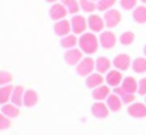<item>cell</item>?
Masks as SVG:
<instances>
[{"label": "cell", "instance_id": "33", "mask_svg": "<svg viewBox=\"0 0 146 135\" xmlns=\"http://www.w3.org/2000/svg\"><path fill=\"white\" fill-rule=\"evenodd\" d=\"M121 7L124 10H132L137 7V0H121Z\"/></svg>", "mask_w": 146, "mask_h": 135}, {"label": "cell", "instance_id": "22", "mask_svg": "<svg viewBox=\"0 0 146 135\" xmlns=\"http://www.w3.org/2000/svg\"><path fill=\"white\" fill-rule=\"evenodd\" d=\"M0 112L4 113L7 117H9L10 120H12V119H15L19 116V107L10 102V103H7V105H3Z\"/></svg>", "mask_w": 146, "mask_h": 135}, {"label": "cell", "instance_id": "27", "mask_svg": "<svg viewBox=\"0 0 146 135\" xmlns=\"http://www.w3.org/2000/svg\"><path fill=\"white\" fill-rule=\"evenodd\" d=\"M62 4L67 8L69 14L76 15L80 12V3L77 0H62Z\"/></svg>", "mask_w": 146, "mask_h": 135}, {"label": "cell", "instance_id": "23", "mask_svg": "<svg viewBox=\"0 0 146 135\" xmlns=\"http://www.w3.org/2000/svg\"><path fill=\"white\" fill-rule=\"evenodd\" d=\"M13 85L8 84V85H1L0 87V105H7L10 102L12 98V92H13Z\"/></svg>", "mask_w": 146, "mask_h": 135}, {"label": "cell", "instance_id": "32", "mask_svg": "<svg viewBox=\"0 0 146 135\" xmlns=\"http://www.w3.org/2000/svg\"><path fill=\"white\" fill-rule=\"evenodd\" d=\"M12 123H10V119L7 117L4 113L0 112V130H7L10 128Z\"/></svg>", "mask_w": 146, "mask_h": 135}, {"label": "cell", "instance_id": "19", "mask_svg": "<svg viewBox=\"0 0 146 135\" xmlns=\"http://www.w3.org/2000/svg\"><path fill=\"white\" fill-rule=\"evenodd\" d=\"M105 103L108 105L109 110H110L111 112H118V111H121L122 106H123V102H122L121 97H119V96H117L115 93H111V94L106 98V102Z\"/></svg>", "mask_w": 146, "mask_h": 135}, {"label": "cell", "instance_id": "17", "mask_svg": "<svg viewBox=\"0 0 146 135\" xmlns=\"http://www.w3.org/2000/svg\"><path fill=\"white\" fill-rule=\"evenodd\" d=\"M110 87L109 85H100V87L92 89V98L95 101H106V98L110 96Z\"/></svg>", "mask_w": 146, "mask_h": 135}, {"label": "cell", "instance_id": "5", "mask_svg": "<svg viewBox=\"0 0 146 135\" xmlns=\"http://www.w3.org/2000/svg\"><path fill=\"white\" fill-rule=\"evenodd\" d=\"M99 42L100 46L105 50H110L115 46L117 43V37L111 31H103L100 33V37H99Z\"/></svg>", "mask_w": 146, "mask_h": 135}, {"label": "cell", "instance_id": "38", "mask_svg": "<svg viewBox=\"0 0 146 135\" xmlns=\"http://www.w3.org/2000/svg\"><path fill=\"white\" fill-rule=\"evenodd\" d=\"M92 1H99V0H92Z\"/></svg>", "mask_w": 146, "mask_h": 135}, {"label": "cell", "instance_id": "31", "mask_svg": "<svg viewBox=\"0 0 146 135\" xmlns=\"http://www.w3.org/2000/svg\"><path fill=\"white\" fill-rule=\"evenodd\" d=\"M13 80V75L7 70H0V87L10 84Z\"/></svg>", "mask_w": 146, "mask_h": 135}, {"label": "cell", "instance_id": "11", "mask_svg": "<svg viewBox=\"0 0 146 135\" xmlns=\"http://www.w3.org/2000/svg\"><path fill=\"white\" fill-rule=\"evenodd\" d=\"M105 82H106V85L109 87H119L123 82V75H122V71L119 70L114 69V70H109L106 73V77H105Z\"/></svg>", "mask_w": 146, "mask_h": 135}, {"label": "cell", "instance_id": "12", "mask_svg": "<svg viewBox=\"0 0 146 135\" xmlns=\"http://www.w3.org/2000/svg\"><path fill=\"white\" fill-rule=\"evenodd\" d=\"M87 24H88V28H90L94 33L103 32L104 27H105L104 18H101L100 15H96V14H91L90 17L87 18Z\"/></svg>", "mask_w": 146, "mask_h": 135}, {"label": "cell", "instance_id": "16", "mask_svg": "<svg viewBox=\"0 0 146 135\" xmlns=\"http://www.w3.org/2000/svg\"><path fill=\"white\" fill-rule=\"evenodd\" d=\"M25 92H26V89L22 87V85H15V87L13 88L10 102H12L13 105L18 106V107L23 106V97H25Z\"/></svg>", "mask_w": 146, "mask_h": 135}, {"label": "cell", "instance_id": "35", "mask_svg": "<svg viewBox=\"0 0 146 135\" xmlns=\"http://www.w3.org/2000/svg\"><path fill=\"white\" fill-rule=\"evenodd\" d=\"M45 1H48V3H53V4H55L58 0H45Z\"/></svg>", "mask_w": 146, "mask_h": 135}, {"label": "cell", "instance_id": "4", "mask_svg": "<svg viewBox=\"0 0 146 135\" xmlns=\"http://www.w3.org/2000/svg\"><path fill=\"white\" fill-rule=\"evenodd\" d=\"M104 22H105V27L108 28H114L121 23L122 20V14L119 10L117 9H109L104 14Z\"/></svg>", "mask_w": 146, "mask_h": 135}, {"label": "cell", "instance_id": "1", "mask_svg": "<svg viewBox=\"0 0 146 135\" xmlns=\"http://www.w3.org/2000/svg\"><path fill=\"white\" fill-rule=\"evenodd\" d=\"M99 45H100L99 38L94 33L86 32L83 35H81L80 38H78V46H80L81 51L83 54H87V55L95 54L99 48Z\"/></svg>", "mask_w": 146, "mask_h": 135}, {"label": "cell", "instance_id": "20", "mask_svg": "<svg viewBox=\"0 0 146 135\" xmlns=\"http://www.w3.org/2000/svg\"><path fill=\"white\" fill-rule=\"evenodd\" d=\"M113 93H115L117 96H119L122 100V102H123V105H131V103L135 102V100H136V96L133 94V93H128L126 92V90L123 89V88L119 85V87H115L113 90Z\"/></svg>", "mask_w": 146, "mask_h": 135}, {"label": "cell", "instance_id": "15", "mask_svg": "<svg viewBox=\"0 0 146 135\" xmlns=\"http://www.w3.org/2000/svg\"><path fill=\"white\" fill-rule=\"evenodd\" d=\"M111 65H113V63L106 56H100L95 60V70L100 74H106L109 70H111Z\"/></svg>", "mask_w": 146, "mask_h": 135}, {"label": "cell", "instance_id": "30", "mask_svg": "<svg viewBox=\"0 0 146 135\" xmlns=\"http://www.w3.org/2000/svg\"><path fill=\"white\" fill-rule=\"evenodd\" d=\"M115 1L117 0H99V1L96 3L98 10H100V12H106V10L111 9V8L114 7Z\"/></svg>", "mask_w": 146, "mask_h": 135}, {"label": "cell", "instance_id": "2", "mask_svg": "<svg viewBox=\"0 0 146 135\" xmlns=\"http://www.w3.org/2000/svg\"><path fill=\"white\" fill-rule=\"evenodd\" d=\"M94 70H95V60L90 56L87 58H83L82 60L80 61L77 66H76V71L80 77H88L90 74H92Z\"/></svg>", "mask_w": 146, "mask_h": 135}, {"label": "cell", "instance_id": "18", "mask_svg": "<svg viewBox=\"0 0 146 135\" xmlns=\"http://www.w3.org/2000/svg\"><path fill=\"white\" fill-rule=\"evenodd\" d=\"M38 102V93L35 89H26L25 97H23V106L26 107H33Z\"/></svg>", "mask_w": 146, "mask_h": 135}, {"label": "cell", "instance_id": "10", "mask_svg": "<svg viewBox=\"0 0 146 135\" xmlns=\"http://www.w3.org/2000/svg\"><path fill=\"white\" fill-rule=\"evenodd\" d=\"M68 14V10L64 7L62 3H55V4L51 5L50 10H49V15L53 20L58 22V20H62L66 18V15Z\"/></svg>", "mask_w": 146, "mask_h": 135}, {"label": "cell", "instance_id": "14", "mask_svg": "<svg viewBox=\"0 0 146 135\" xmlns=\"http://www.w3.org/2000/svg\"><path fill=\"white\" fill-rule=\"evenodd\" d=\"M105 82V78L103 77V74L100 73H92L88 77H86V87L91 88V89H95V88L103 85V83Z\"/></svg>", "mask_w": 146, "mask_h": 135}, {"label": "cell", "instance_id": "9", "mask_svg": "<svg viewBox=\"0 0 146 135\" xmlns=\"http://www.w3.org/2000/svg\"><path fill=\"white\" fill-rule=\"evenodd\" d=\"M111 63H113V66L117 70H119V71L128 70L129 66L132 65L131 58H129V55H127V54H119V55H117L115 58L113 59Z\"/></svg>", "mask_w": 146, "mask_h": 135}, {"label": "cell", "instance_id": "39", "mask_svg": "<svg viewBox=\"0 0 146 135\" xmlns=\"http://www.w3.org/2000/svg\"><path fill=\"white\" fill-rule=\"evenodd\" d=\"M145 103H146V96H145Z\"/></svg>", "mask_w": 146, "mask_h": 135}, {"label": "cell", "instance_id": "28", "mask_svg": "<svg viewBox=\"0 0 146 135\" xmlns=\"http://www.w3.org/2000/svg\"><path fill=\"white\" fill-rule=\"evenodd\" d=\"M80 8L86 13H92L98 9V5L92 0H80Z\"/></svg>", "mask_w": 146, "mask_h": 135}, {"label": "cell", "instance_id": "6", "mask_svg": "<svg viewBox=\"0 0 146 135\" xmlns=\"http://www.w3.org/2000/svg\"><path fill=\"white\" fill-rule=\"evenodd\" d=\"M109 112H110V110H109L108 105L103 101H96L91 106V113L96 119H106L109 116Z\"/></svg>", "mask_w": 146, "mask_h": 135}, {"label": "cell", "instance_id": "26", "mask_svg": "<svg viewBox=\"0 0 146 135\" xmlns=\"http://www.w3.org/2000/svg\"><path fill=\"white\" fill-rule=\"evenodd\" d=\"M132 70L137 74L146 73V58H136L132 61Z\"/></svg>", "mask_w": 146, "mask_h": 135}, {"label": "cell", "instance_id": "8", "mask_svg": "<svg viewBox=\"0 0 146 135\" xmlns=\"http://www.w3.org/2000/svg\"><path fill=\"white\" fill-rule=\"evenodd\" d=\"M83 59V52L81 51V48H71L67 50L64 54V60L68 65H74L77 66L80 64V61Z\"/></svg>", "mask_w": 146, "mask_h": 135}, {"label": "cell", "instance_id": "3", "mask_svg": "<svg viewBox=\"0 0 146 135\" xmlns=\"http://www.w3.org/2000/svg\"><path fill=\"white\" fill-rule=\"evenodd\" d=\"M71 26H72V32L73 35H83L86 33V29H87L88 24H87V19L82 15H73L71 19Z\"/></svg>", "mask_w": 146, "mask_h": 135}, {"label": "cell", "instance_id": "37", "mask_svg": "<svg viewBox=\"0 0 146 135\" xmlns=\"http://www.w3.org/2000/svg\"><path fill=\"white\" fill-rule=\"evenodd\" d=\"M141 1H142V3H144V4H146V0H141Z\"/></svg>", "mask_w": 146, "mask_h": 135}, {"label": "cell", "instance_id": "34", "mask_svg": "<svg viewBox=\"0 0 146 135\" xmlns=\"http://www.w3.org/2000/svg\"><path fill=\"white\" fill-rule=\"evenodd\" d=\"M137 93L140 96H146V78H141L139 80V89Z\"/></svg>", "mask_w": 146, "mask_h": 135}, {"label": "cell", "instance_id": "24", "mask_svg": "<svg viewBox=\"0 0 146 135\" xmlns=\"http://www.w3.org/2000/svg\"><path fill=\"white\" fill-rule=\"evenodd\" d=\"M78 45V38L76 35H67L64 37H62L60 40V46L66 50H71V48H74L76 46Z\"/></svg>", "mask_w": 146, "mask_h": 135}, {"label": "cell", "instance_id": "21", "mask_svg": "<svg viewBox=\"0 0 146 135\" xmlns=\"http://www.w3.org/2000/svg\"><path fill=\"white\" fill-rule=\"evenodd\" d=\"M121 87L123 88L126 92L128 93H136L137 89H139V82L135 79L133 77H126L123 78V82H122Z\"/></svg>", "mask_w": 146, "mask_h": 135}, {"label": "cell", "instance_id": "7", "mask_svg": "<svg viewBox=\"0 0 146 135\" xmlns=\"http://www.w3.org/2000/svg\"><path fill=\"white\" fill-rule=\"evenodd\" d=\"M127 112L131 117L135 119H144L146 117V103L142 102H133L128 105Z\"/></svg>", "mask_w": 146, "mask_h": 135}, {"label": "cell", "instance_id": "13", "mask_svg": "<svg viewBox=\"0 0 146 135\" xmlns=\"http://www.w3.org/2000/svg\"><path fill=\"white\" fill-rule=\"evenodd\" d=\"M71 31H72L71 22L67 19L58 20V22H55V24H54V32H55V35L59 36V37H64V36L69 35Z\"/></svg>", "mask_w": 146, "mask_h": 135}, {"label": "cell", "instance_id": "29", "mask_svg": "<svg viewBox=\"0 0 146 135\" xmlns=\"http://www.w3.org/2000/svg\"><path fill=\"white\" fill-rule=\"evenodd\" d=\"M135 41V33L131 32V31H127V32H123L119 37V42L123 46H129L132 45Z\"/></svg>", "mask_w": 146, "mask_h": 135}, {"label": "cell", "instance_id": "36", "mask_svg": "<svg viewBox=\"0 0 146 135\" xmlns=\"http://www.w3.org/2000/svg\"><path fill=\"white\" fill-rule=\"evenodd\" d=\"M144 54H145V58H146V45H145V47H144Z\"/></svg>", "mask_w": 146, "mask_h": 135}, {"label": "cell", "instance_id": "25", "mask_svg": "<svg viewBox=\"0 0 146 135\" xmlns=\"http://www.w3.org/2000/svg\"><path fill=\"white\" fill-rule=\"evenodd\" d=\"M132 17H133V20L139 24H144L146 23V7L145 5H140V7H136L133 9V13H132Z\"/></svg>", "mask_w": 146, "mask_h": 135}]
</instances>
